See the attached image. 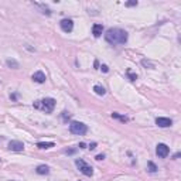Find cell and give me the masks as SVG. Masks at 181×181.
Segmentation results:
<instances>
[{
	"label": "cell",
	"instance_id": "cell-1",
	"mask_svg": "<svg viewBox=\"0 0 181 181\" xmlns=\"http://www.w3.org/2000/svg\"><path fill=\"white\" fill-rule=\"evenodd\" d=\"M105 40L112 45H120L127 41V33L122 28H109L105 34Z\"/></svg>",
	"mask_w": 181,
	"mask_h": 181
},
{
	"label": "cell",
	"instance_id": "cell-2",
	"mask_svg": "<svg viewBox=\"0 0 181 181\" xmlns=\"http://www.w3.org/2000/svg\"><path fill=\"white\" fill-rule=\"evenodd\" d=\"M34 108L44 110L45 113H51L55 108V101L53 99V98H45V99H43V101L34 102Z\"/></svg>",
	"mask_w": 181,
	"mask_h": 181
},
{
	"label": "cell",
	"instance_id": "cell-3",
	"mask_svg": "<svg viewBox=\"0 0 181 181\" xmlns=\"http://www.w3.org/2000/svg\"><path fill=\"white\" fill-rule=\"evenodd\" d=\"M70 130H71V133H74V134L82 136V134H85L88 132V126L85 123H82V122H71Z\"/></svg>",
	"mask_w": 181,
	"mask_h": 181
},
{
	"label": "cell",
	"instance_id": "cell-4",
	"mask_svg": "<svg viewBox=\"0 0 181 181\" xmlns=\"http://www.w3.org/2000/svg\"><path fill=\"white\" fill-rule=\"evenodd\" d=\"M75 164H77V167L79 168V171L82 174H85V175H88V177H91L92 174H94V168L91 167V165H88L84 160H75Z\"/></svg>",
	"mask_w": 181,
	"mask_h": 181
},
{
	"label": "cell",
	"instance_id": "cell-5",
	"mask_svg": "<svg viewBox=\"0 0 181 181\" xmlns=\"http://www.w3.org/2000/svg\"><path fill=\"white\" fill-rule=\"evenodd\" d=\"M156 153H157L158 157L164 158L168 156V153H170V149H168V146L164 144V143H158L157 144V149H156Z\"/></svg>",
	"mask_w": 181,
	"mask_h": 181
},
{
	"label": "cell",
	"instance_id": "cell-6",
	"mask_svg": "<svg viewBox=\"0 0 181 181\" xmlns=\"http://www.w3.org/2000/svg\"><path fill=\"white\" fill-rule=\"evenodd\" d=\"M60 26H61L62 31H65V33H71V31H72V28H74V21H72L71 18H64V20H61Z\"/></svg>",
	"mask_w": 181,
	"mask_h": 181
},
{
	"label": "cell",
	"instance_id": "cell-7",
	"mask_svg": "<svg viewBox=\"0 0 181 181\" xmlns=\"http://www.w3.org/2000/svg\"><path fill=\"white\" fill-rule=\"evenodd\" d=\"M9 149L11 151H23L24 150V143L18 142V140H11L9 143Z\"/></svg>",
	"mask_w": 181,
	"mask_h": 181
},
{
	"label": "cell",
	"instance_id": "cell-8",
	"mask_svg": "<svg viewBox=\"0 0 181 181\" xmlns=\"http://www.w3.org/2000/svg\"><path fill=\"white\" fill-rule=\"evenodd\" d=\"M156 125L158 127H168L173 125V120L168 118H157L156 119Z\"/></svg>",
	"mask_w": 181,
	"mask_h": 181
},
{
	"label": "cell",
	"instance_id": "cell-9",
	"mask_svg": "<svg viewBox=\"0 0 181 181\" xmlns=\"http://www.w3.org/2000/svg\"><path fill=\"white\" fill-rule=\"evenodd\" d=\"M33 81L37 82V84H43V82H45V74H44L43 71L34 72V75H33Z\"/></svg>",
	"mask_w": 181,
	"mask_h": 181
},
{
	"label": "cell",
	"instance_id": "cell-10",
	"mask_svg": "<svg viewBox=\"0 0 181 181\" xmlns=\"http://www.w3.org/2000/svg\"><path fill=\"white\" fill-rule=\"evenodd\" d=\"M103 33V26L102 24H94V27H92V34H94V37H101Z\"/></svg>",
	"mask_w": 181,
	"mask_h": 181
},
{
	"label": "cell",
	"instance_id": "cell-11",
	"mask_svg": "<svg viewBox=\"0 0 181 181\" xmlns=\"http://www.w3.org/2000/svg\"><path fill=\"white\" fill-rule=\"evenodd\" d=\"M55 144L53 142H40L37 143V147L38 149H51V147H54Z\"/></svg>",
	"mask_w": 181,
	"mask_h": 181
},
{
	"label": "cell",
	"instance_id": "cell-12",
	"mask_svg": "<svg viewBox=\"0 0 181 181\" xmlns=\"http://www.w3.org/2000/svg\"><path fill=\"white\" fill-rule=\"evenodd\" d=\"M35 171H37V174H48L50 173V167H48V165L41 164V165H38V167L35 168Z\"/></svg>",
	"mask_w": 181,
	"mask_h": 181
},
{
	"label": "cell",
	"instance_id": "cell-13",
	"mask_svg": "<svg viewBox=\"0 0 181 181\" xmlns=\"http://www.w3.org/2000/svg\"><path fill=\"white\" fill-rule=\"evenodd\" d=\"M94 91L96 95H101V96H103V95L106 94V91H105V88L101 87V85H95L94 87Z\"/></svg>",
	"mask_w": 181,
	"mask_h": 181
},
{
	"label": "cell",
	"instance_id": "cell-14",
	"mask_svg": "<svg viewBox=\"0 0 181 181\" xmlns=\"http://www.w3.org/2000/svg\"><path fill=\"white\" fill-rule=\"evenodd\" d=\"M6 64H7V67H10V68H18V67H20L16 60H7Z\"/></svg>",
	"mask_w": 181,
	"mask_h": 181
},
{
	"label": "cell",
	"instance_id": "cell-15",
	"mask_svg": "<svg viewBox=\"0 0 181 181\" xmlns=\"http://www.w3.org/2000/svg\"><path fill=\"white\" fill-rule=\"evenodd\" d=\"M112 118H113V119H119V120H122L123 123H125V122H127L126 116H122V115H119V113H116V112H113V113H112Z\"/></svg>",
	"mask_w": 181,
	"mask_h": 181
},
{
	"label": "cell",
	"instance_id": "cell-16",
	"mask_svg": "<svg viewBox=\"0 0 181 181\" xmlns=\"http://www.w3.org/2000/svg\"><path fill=\"white\" fill-rule=\"evenodd\" d=\"M147 165H149V171H150V173H156V171H157V167H156V164H154L153 161H149V163H147Z\"/></svg>",
	"mask_w": 181,
	"mask_h": 181
},
{
	"label": "cell",
	"instance_id": "cell-17",
	"mask_svg": "<svg viewBox=\"0 0 181 181\" xmlns=\"http://www.w3.org/2000/svg\"><path fill=\"white\" fill-rule=\"evenodd\" d=\"M127 75H129V78L132 79V81H136V79H137V75H136V74H133L132 71H127Z\"/></svg>",
	"mask_w": 181,
	"mask_h": 181
},
{
	"label": "cell",
	"instance_id": "cell-18",
	"mask_svg": "<svg viewBox=\"0 0 181 181\" xmlns=\"http://www.w3.org/2000/svg\"><path fill=\"white\" fill-rule=\"evenodd\" d=\"M127 7H133V6H137V1L136 0H132V1H127L126 3Z\"/></svg>",
	"mask_w": 181,
	"mask_h": 181
},
{
	"label": "cell",
	"instance_id": "cell-19",
	"mask_svg": "<svg viewBox=\"0 0 181 181\" xmlns=\"http://www.w3.org/2000/svg\"><path fill=\"white\" fill-rule=\"evenodd\" d=\"M142 64H143V65H144V67H150V68H153V64H151V62H149L147 60H143V61H142Z\"/></svg>",
	"mask_w": 181,
	"mask_h": 181
},
{
	"label": "cell",
	"instance_id": "cell-20",
	"mask_svg": "<svg viewBox=\"0 0 181 181\" xmlns=\"http://www.w3.org/2000/svg\"><path fill=\"white\" fill-rule=\"evenodd\" d=\"M101 68H102V71H103V72H108V71H109V68H108V65H102Z\"/></svg>",
	"mask_w": 181,
	"mask_h": 181
},
{
	"label": "cell",
	"instance_id": "cell-21",
	"mask_svg": "<svg viewBox=\"0 0 181 181\" xmlns=\"http://www.w3.org/2000/svg\"><path fill=\"white\" fill-rule=\"evenodd\" d=\"M95 158H96V160H103V158H105V156H103V154H98Z\"/></svg>",
	"mask_w": 181,
	"mask_h": 181
},
{
	"label": "cell",
	"instance_id": "cell-22",
	"mask_svg": "<svg viewBox=\"0 0 181 181\" xmlns=\"http://www.w3.org/2000/svg\"><path fill=\"white\" fill-rule=\"evenodd\" d=\"M65 153H68V154H72V153H75V150H65Z\"/></svg>",
	"mask_w": 181,
	"mask_h": 181
},
{
	"label": "cell",
	"instance_id": "cell-23",
	"mask_svg": "<svg viewBox=\"0 0 181 181\" xmlns=\"http://www.w3.org/2000/svg\"><path fill=\"white\" fill-rule=\"evenodd\" d=\"M95 147H96V143H92V144L89 146V149H95Z\"/></svg>",
	"mask_w": 181,
	"mask_h": 181
}]
</instances>
